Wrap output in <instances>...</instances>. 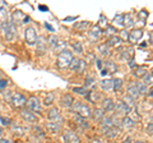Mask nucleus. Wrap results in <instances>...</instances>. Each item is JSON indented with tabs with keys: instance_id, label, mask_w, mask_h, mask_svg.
I'll return each mask as SVG.
<instances>
[{
	"instance_id": "nucleus-58",
	"label": "nucleus",
	"mask_w": 153,
	"mask_h": 143,
	"mask_svg": "<svg viewBox=\"0 0 153 143\" xmlns=\"http://www.w3.org/2000/svg\"><path fill=\"white\" fill-rule=\"evenodd\" d=\"M75 19H76L75 17H68V18H65L64 19V22H66V21H75Z\"/></svg>"
},
{
	"instance_id": "nucleus-4",
	"label": "nucleus",
	"mask_w": 153,
	"mask_h": 143,
	"mask_svg": "<svg viewBox=\"0 0 153 143\" xmlns=\"http://www.w3.org/2000/svg\"><path fill=\"white\" fill-rule=\"evenodd\" d=\"M25 40L28 45H36V41H37V33L36 30L33 27H27L25 30Z\"/></svg>"
},
{
	"instance_id": "nucleus-42",
	"label": "nucleus",
	"mask_w": 153,
	"mask_h": 143,
	"mask_svg": "<svg viewBox=\"0 0 153 143\" xmlns=\"http://www.w3.org/2000/svg\"><path fill=\"white\" fill-rule=\"evenodd\" d=\"M85 68H87V63H85V60H82V59H79V64H78V68H76V73L78 74H82L84 73V70Z\"/></svg>"
},
{
	"instance_id": "nucleus-6",
	"label": "nucleus",
	"mask_w": 153,
	"mask_h": 143,
	"mask_svg": "<svg viewBox=\"0 0 153 143\" xmlns=\"http://www.w3.org/2000/svg\"><path fill=\"white\" fill-rule=\"evenodd\" d=\"M26 104H27L28 110L32 111L33 114L41 111V104H40V101H38V98H37L36 96H31L30 98L27 100Z\"/></svg>"
},
{
	"instance_id": "nucleus-33",
	"label": "nucleus",
	"mask_w": 153,
	"mask_h": 143,
	"mask_svg": "<svg viewBox=\"0 0 153 143\" xmlns=\"http://www.w3.org/2000/svg\"><path fill=\"white\" fill-rule=\"evenodd\" d=\"M112 25L117 27H124V14H116L112 19Z\"/></svg>"
},
{
	"instance_id": "nucleus-13",
	"label": "nucleus",
	"mask_w": 153,
	"mask_h": 143,
	"mask_svg": "<svg viewBox=\"0 0 153 143\" xmlns=\"http://www.w3.org/2000/svg\"><path fill=\"white\" fill-rule=\"evenodd\" d=\"M102 129V133L105 137H107L108 139H115L119 134H120V129L115 127H110V128H101Z\"/></svg>"
},
{
	"instance_id": "nucleus-60",
	"label": "nucleus",
	"mask_w": 153,
	"mask_h": 143,
	"mask_svg": "<svg viewBox=\"0 0 153 143\" xmlns=\"http://www.w3.org/2000/svg\"><path fill=\"white\" fill-rule=\"evenodd\" d=\"M0 143H12V142L8 139H0Z\"/></svg>"
},
{
	"instance_id": "nucleus-56",
	"label": "nucleus",
	"mask_w": 153,
	"mask_h": 143,
	"mask_svg": "<svg viewBox=\"0 0 153 143\" xmlns=\"http://www.w3.org/2000/svg\"><path fill=\"white\" fill-rule=\"evenodd\" d=\"M38 9H40L41 12H47V10H49V8L45 7V5H40V7H38Z\"/></svg>"
},
{
	"instance_id": "nucleus-24",
	"label": "nucleus",
	"mask_w": 153,
	"mask_h": 143,
	"mask_svg": "<svg viewBox=\"0 0 153 143\" xmlns=\"http://www.w3.org/2000/svg\"><path fill=\"white\" fill-rule=\"evenodd\" d=\"M102 110L103 111H107V112L114 110V101L110 97L102 100Z\"/></svg>"
},
{
	"instance_id": "nucleus-1",
	"label": "nucleus",
	"mask_w": 153,
	"mask_h": 143,
	"mask_svg": "<svg viewBox=\"0 0 153 143\" xmlns=\"http://www.w3.org/2000/svg\"><path fill=\"white\" fill-rule=\"evenodd\" d=\"M71 60H73V54H71L69 50H64L63 52H60V54L57 55L56 65H57V68H60V69L69 68Z\"/></svg>"
},
{
	"instance_id": "nucleus-26",
	"label": "nucleus",
	"mask_w": 153,
	"mask_h": 143,
	"mask_svg": "<svg viewBox=\"0 0 153 143\" xmlns=\"http://www.w3.org/2000/svg\"><path fill=\"white\" fill-rule=\"evenodd\" d=\"M147 73H148V70L146 66H137V68L133 70V75L137 78H143Z\"/></svg>"
},
{
	"instance_id": "nucleus-52",
	"label": "nucleus",
	"mask_w": 153,
	"mask_h": 143,
	"mask_svg": "<svg viewBox=\"0 0 153 143\" xmlns=\"http://www.w3.org/2000/svg\"><path fill=\"white\" fill-rule=\"evenodd\" d=\"M0 123H3V125H9V124H10V119L0 116Z\"/></svg>"
},
{
	"instance_id": "nucleus-51",
	"label": "nucleus",
	"mask_w": 153,
	"mask_h": 143,
	"mask_svg": "<svg viewBox=\"0 0 153 143\" xmlns=\"http://www.w3.org/2000/svg\"><path fill=\"white\" fill-rule=\"evenodd\" d=\"M115 32H116V30H115L112 26H110V25L105 28V33H106V35H107V33H115Z\"/></svg>"
},
{
	"instance_id": "nucleus-15",
	"label": "nucleus",
	"mask_w": 153,
	"mask_h": 143,
	"mask_svg": "<svg viewBox=\"0 0 153 143\" xmlns=\"http://www.w3.org/2000/svg\"><path fill=\"white\" fill-rule=\"evenodd\" d=\"M13 18H14L16 22H21V23H23V25H27V23L31 22V18L28 16H26V14H23L21 10H14Z\"/></svg>"
},
{
	"instance_id": "nucleus-29",
	"label": "nucleus",
	"mask_w": 153,
	"mask_h": 143,
	"mask_svg": "<svg viewBox=\"0 0 153 143\" xmlns=\"http://www.w3.org/2000/svg\"><path fill=\"white\" fill-rule=\"evenodd\" d=\"M129 118H130L134 123L139 121L140 119H142L140 114H139V111H138V109H137V107H133V109H130V112H129Z\"/></svg>"
},
{
	"instance_id": "nucleus-55",
	"label": "nucleus",
	"mask_w": 153,
	"mask_h": 143,
	"mask_svg": "<svg viewBox=\"0 0 153 143\" xmlns=\"http://www.w3.org/2000/svg\"><path fill=\"white\" fill-rule=\"evenodd\" d=\"M44 26H45V28H46V30H49L50 32H54V31H55V30H54V27H52V26L50 25V23L45 22V23H44Z\"/></svg>"
},
{
	"instance_id": "nucleus-40",
	"label": "nucleus",
	"mask_w": 153,
	"mask_h": 143,
	"mask_svg": "<svg viewBox=\"0 0 153 143\" xmlns=\"http://www.w3.org/2000/svg\"><path fill=\"white\" fill-rule=\"evenodd\" d=\"M94 83H96L94 77H92V75H88V77L85 78V80H84V88H85V89L92 88L93 86H94Z\"/></svg>"
},
{
	"instance_id": "nucleus-7",
	"label": "nucleus",
	"mask_w": 153,
	"mask_h": 143,
	"mask_svg": "<svg viewBox=\"0 0 153 143\" xmlns=\"http://www.w3.org/2000/svg\"><path fill=\"white\" fill-rule=\"evenodd\" d=\"M116 70H117V65L115 64L114 61L107 60V61H105L103 63L102 69L100 72H101V75H107V74H114Z\"/></svg>"
},
{
	"instance_id": "nucleus-18",
	"label": "nucleus",
	"mask_w": 153,
	"mask_h": 143,
	"mask_svg": "<svg viewBox=\"0 0 153 143\" xmlns=\"http://www.w3.org/2000/svg\"><path fill=\"white\" fill-rule=\"evenodd\" d=\"M102 35V30L98 26H93L92 30L88 32V39L91 41H97L100 39V36Z\"/></svg>"
},
{
	"instance_id": "nucleus-41",
	"label": "nucleus",
	"mask_w": 153,
	"mask_h": 143,
	"mask_svg": "<svg viewBox=\"0 0 153 143\" xmlns=\"http://www.w3.org/2000/svg\"><path fill=\"white\" fill-rule=\"evenodd\" d=\"M71 47H73L74 52H76V54H82V52H83V46H82V44H80L79 41L71 42Z\"/></svg>"
},
{
	"instance_id": "nucleus-9",
	"label": "nucleus",
	"mask_w": 153,
	"mask_h": 143,
	"mask_svg": "<svg viewBox=\"0 0 153 143\" xmlns=\"http://www.w3.org/2000/svg\"><path fill=\"white\" fill-rule=\"evenodd\" d=\"M63 139L65 143H80V138L73 130H66L63 134Z\"/></svg>"
},
{
	"instance_id": "nucleus-10",
	"label": "nucleus",
	"mask_w": 153,
	"mask_h": 143,
	"mask_svg": "<svg viewBox=\"0 0 153 143\" xmlns=\"http://www.w3.org/2000/svg\"><path fill=\"white\" fill-rule=\"evenodd\" d=\"M47 119H49L50 121H56V123H61V121H63L60 110L57 107H51L50 110L47 111Z\"/></svg>"
},
{
	"instance_id": "nucleus-47",
	"label": "nucleus",
	"mask_w": 153,
	"mask_h": 143,
	"mask_svg": "<svg viewBox=\"0 0 153 143\" xmlns=\"http://www.w3.org/2000/svg\"><path fill=\"white\" fill-rule=\"evenodd\" d=\"M73 92L78 93V95H82V96H85V93L88 92V89H85L84 87H74L73 88Z\"/></svg>"
},
{
	"instance_id": "nucleus-19",
	"label": "nucleus",
	"mask_w": 153,
	"mask_h": 143,
	"mask_svg": "<svg viewBox=\"0 0 153 143\" xmlns=\"http://www.w3.org/2000/svg\"><path fill=\"white\" fill-rule=\"evenodd\" d=\"M126 92H128V96H130L133 100H137V98H139V91H138V88H137V84L135 82L134 83H130L128 86V89H126Z\"/></svg>"
},
{
	"instance_id": "nucleus-21",
	"label": "nucleus",
	"mask_w": 153,
	"mask_h": 143,
	"mask_svg": "<svg viewBox=\"0 0 153 143\" xmlns=\"http://www.w3.org/2000/svg\"><path fill=\"white\" fill-rule=\"evenodd\" d=\"M73 120H74V123L76 124V125L80 127L82 129H87V128L89 127V124H88V121H87V119H85V118H82V116H79V115H76V114H74Z\"/></svg>"
},
{
	"instance_id": "nucleus-44",
	"label": "nucleus",
	"mask_w": 153,
	"mask_h": 143,
	"mask_svg": "<svg viewBox=\"0 0 153 143\" xmlns=\"http://www.w3.org/2000/svg\"><path fill=\"white\" fill-rule=\"evenodd\" d=\"M152 82H153V77H152V73L149 72V73H147L144 77H143V82H142V83H143V84H146L147 87H148V86L151 87V86H152Z\"/></svg>"
},
{
	"instance_id": "nucleus-49",
	"label": "nucleus",
	"mask_w": 153,
	"mask_h": 143,
	"mask_svg": "<svg viewBox=\"0 0 153 143\" xmlns=\"http://www.w3.org/2000/svg\"><path fill=\"white\" fill-rule=\"evenodd\" d=\"M120 33V39H121V41H128V37H129V33H128V31L126 30H123V31H120L119 32Z\"/></svg>"
},
{
	"instance_id": "nucleus-14",
	"label": "nucleus",
	"mask_w": 153,
	"mask_h": 143,
	"mask_svg": "<svg viewBox=\"0 0 153 143\" xmlns=\"http://www.w3.org/2000/svg\"><path fill=\"white\" fill-rule=\"evenodd\" d=\"M36 52L37 55H44L46 52V39L44 36L37 37L36 41Z\"/></svg>"
},
{
	"instance_id": "nucleus-27",
	"label": "nucleus",
	"mask_w": 153,
	"mask_h": 143,
	"mask_svg": "<svg viewBox=\"0 0 153 143\" xmlns=\"http://www.w3.org/2000/svg\"><path fill=\"white\" fill-rule=\"evenodd\" d=\"M91 116L93 118V120L94 121H101L102 120V118L105 116V111L102 110V109H96L94 111H92V114H91Z\"/></svg>"
},
{
	"instance_id": "nucleus-5",
	"label": "nucleus",
	"mask_w": 153,
	"mask_h": 143,
	"mask_svg": "<svg viewBox=\"0 0 153 143\" xmlns=\"http://www.w3.org/2000/svg\"><path fill=\"white\" fill-rule=\"evenodd\" d=\"M9 100H10V102L14 107H22V106H25L26 102H27V100L26 97L23 96L22 93H12V96L9 97Z\"/></svg>"
},
{
	"instance_id": "nucleus-28",
	"label": "nucleus",
	"mask_w": 153,
	"mask_h": 143,
	"mask_svg": "<svg viewBox=\"0 0 153 143\" xmlns=\"http://www.w3.org/2000/svg\"><path fill=\"white\" fill-rule=\"evenodd\" d=\"M85 98H87L89 102L94 104V102H97L100 100V95H98V92H96V91H88L87 95H85Z\"/></svg>"
},
{
	"instance_id": "nucleus-38",
	"label": "nucleus",
	"mask_w": 153,
	"mask_h": 143,
	"mask_svg": "<svg viewBox=\"0 0 153 143\" xmlns=\"http://www.w3.org/2000/svg\"><path fill=\"white\" fill-rule=\"evenodd\" d=\"M123 102L128 107H130V109L135 107V100H133L130 96H128V95H125V96L123 97Z\"/></svg>"
},
{
	"instance_id": "nucleus-2",
	"label": "nucleus",
	"mask_w": 153,
	"mask_h": 143,
	"mask_svg": "<svg viewBox=\"0 0 153 143\" xmlns=\"http://www.w3.org/2000/svg\"><path fill=\"white\" fill-rule=\"evenodd\" d=\"M71 109H73V111L76 114V115L82 116V118H89L91 114H92V110H91V107L88 106L87 104H83L80 101H74L73 105H71Z\"/></svg>"
},
{
	"instance_id": "nucleus-53",
	"label": "nucleus",
	"mask_w": 153,
	"mask_h": 143,
	"mask_svg": "<svg viewBox=\"0 0 153 143\" xmlns=\"http://www.w3.org/2000/svg\"><path fill=\"white\" fill-rule=\"evenodd\" d=\"M7 86H8V80L7 79H0V89L5 88Z\"/></svg>"
},
{
	"instance_id": "nucleus-12",
	"label": "nucleus",
	"mask_w": 153,
	"mask_h": 143,
	"mask_svg": "<svg viewBox=\"0 0 153 143\" xmlns=\"http://www.w3.org/2000/svg\"><path fill=\"white\" fill-rule=\"evenodd\" d=\"M143 37V31L140 28H138V30H133L131 32H129V37H128V41L130 42V44H138Z\"/></svg>"
},
{
	"instance_id": "nucleus-25",
	"label": "nucleus",
	"mask_w": 153,
	"mask_h": 143,
	"mask_svg": "<svg viewBox=\"0 0 153 143\" xmlns=\"http://www.w3.org/2000/svg\"><path fill=\"white\" fill-rule=\"evenodd\" d=\"M100 87H101L102 91H111L112 89V79L107 78V79H102L100 82Z\"/></svg>"
},
{
	"instance_id": "nucleus-48",
	"label": "nucleus",
	"mask_w": 153,
	"mask_h": 143,
	"mask_svg": "<svg viewBox=\"0 0 153 143\" xmlns=\"http://www.w3.org/2000/svg\"><path fill=\"white\" fill-rule=\"evenodd\" d=\"M78 64H79V59H76V58H73V60H71V63H70V65H69L70 70L75 72V70H76V68H78Z\"/></svg>"
},
{
	"instance_id": "nucleus-45",
	"label": "nucleus",
	"mask_w": 153,
	"mask_h": 143,
	"mask_svg": "<svg viewBox=\"0 0 153 143\" xmlns=\"http://www.w3.org/2000/svg\"><path fill=\"white\" fill-rule=\"evenodd\" d=\"M47 42H49V45H50V47L52 50L55 49V46H56V44L57 42H59V39H57V37L55 36V35H51L49 39H47Z\"/></svg>"
},
{
	"instance_id": "nucleus-8",
	"label": "nucleus",
	"mask_w": 153,
	"mask_h": 143,
	"mask_svg": "<svg viewBox=\"0 0 153 143\" xmlns=\"http://www.w3.org/2000/svg\"><path fill=\"white\" fill-rule=\"evenodd\" d=\"M21 118L25 120L26 123H30V124H36L38 121V118L36 116V114H33L32 111H30L27 109H23V110L21 111Z\"/></svg>"
},
{
	"instance_id": "nucleus-30",
	"label": "nucleus",
	"mask_w": 153,
	"mask_h": 143,
	"mask_svg": "<svg viewBox=\"0 0 153 143\" xmlns=\"http://www.w3.org/2000/svg\"><path fill=\"white\" fill-rule=\"evenodd\" d=\"M89 27H91V22H88V21H83V22H79V23H75L74 25V28L78 31H87Z\"/></svg>"
},
{
	"instance_id": "nucleus-54",
	"label": "nucleus",
	"mask_w": 153,
	"mask_h": 143,
	"mask_svg": "<svg viewBox=\"0 0 153 143\" xmlns=\"http://www.w3.org/2000/svg\"><path fill=\"white\" fill-rule=\"evenodd\" d=\"M96 65H97V68L101 70L102 69V65H103V61L101 59H96Z\"/></svg>"
},
{
	"instance_id": "nucleus-39",
	"label": "nucleus",
	"mask_w": 153,
	"mask_h": 143,
	"mask_svg": "<svg viewBox=\"0 0 153 143\" xmlns=\"http://www.w3.org/2000/svg\"><path fill=\"white\" fill-rule=\"evenodd\" d=\"M32 130H33V133H35V136H36V138H40V139H44V138L46 137L45 136V132L41 129L38 125H35L32 128Z\"/></svg>"
},
{
	"instance_id": "nucleus-32",
	"label": "nucleus",
	"mask_w": 153,
	"mask_h": 143,
	"mask_svg": "<svg viewBox=\"0 0 153 143\" xmlns=\"http://www.w3.org/2000/svg\"><path fill=\"white\" fill-rule=\"evenodd\" d=\"M12 132L14 133V136L22 137V136H25L26 129L23 127H21V125H12Z\"/></svg>"
},
{
	"instance_id": "nucleus-3",
	"label": "nucleus",
	"mask_w": 153,
	"mask_h": 143,
	"mask_svg": "<svg viewBox=\"0 0 153 143\" xmlns=\"http://www.w3.org/2000/svg\"><path fill=\"white\" fill-rule=\"evenodd\" d=\"M3 28H4V33H5V40L12 42L16 40L17 37V27L14 25L13 21H9V22H3Z\"/></svg>"
},
{
	"instance_id": "nucleus-23",
	"label": "nucleus",
	"mask_w": 153,
	"mask_h": 143,
	"mask_svg": "<svg viewBox=\"0 0 153 143\" xmlns=\"http://www.w3.org/2000/svg\"><path fill=\"white\" fill-rule=\"evenodd\" d=\"M121 127H124L126 130H131L133 128H135V123H134L129 116H124L123 120H121Z\"/></svg>"
},
{
	"instance_id": "nucleus-37",
	"label": "nucleus",
	"mask_w": 153,
	"mask_h": 143,
	"mask_svg": "<svg viewBox=\"0 0 153 143\" xmlns=\"http://www.w3.org/2000/svg\"><path fill=\"white\" fill-rule=\"evenodd\" d=\"M133 26H134V21H133L131 14H125V16H124V27L131 28Z\"/></svg>"
},
{
	"instance_id": "nucleus-36",
	"label": "nucleus",
	"mask_w": 153,
	"mask_h": 143,
	"mask_svg": "<svg viewBox=\"0 0 153 143\" xmlns=\"http://www.w3.org/2000/svg\"><path fill=\"white\" fill-rule=\"evenodd\" d=\"M64 50H66V42H65V41H61V40H59V42H57L56 46H55L54 51L56 52L57 55H59L60 52H63Z\"/></svg>"
},
{
	"instance_id": "nucleus-20",
	"label": "nucleus",
	"mask_w": 153,
	"mask_h": 143,
	"mask_svg": "<svg viewBox=\"0 0 153 143\" xmlns=\"http://www.w3.org/2000/svg\"><path fill=\"white\" fill-rule=\"evenodd\" d=\"M120 55H121V58L125 60V61H129V60H131L133 59V47H120Z\"/></svg>"
},
{
	"instance_id": "nucleus-46",
	"label": "nucleus",
	"mask_w": 153,
	"mask_h": 143,
	"mask_svg": "<svg viewBox=\"0 0 153 143\" xmlns=\"http://www.w3.org/2000/svg\"><path fill=\"white\" fill-rule=\"evenodd\" d=\"M135 84H137L138 91H139V95H147L148 88H147V86H146V84H143L142 82H135Z\"/></svg>"
},
{
	"instance_id": "nucleus-31",
	"label": "nucleus",
	"mask_w": 153,
	"mask_h": 143,
	"mask_svg": "<svg viewBox=\"0 0 153 143\" xmlns=\"http://www.w3.org/2000/svg\"><path fill=\"white\" fill-rule=\"evenodd\" d=\"M97 52L101 56H106V55L110 54V47L106 44H101V45L97 46Z\"/></svg>"
},
{
	"instance_id": "nucleus-43",
	"label": "nucleus",
	"mask_w": 153,
	"mask_h": 143,
	"mask_svg": "<svg viewBox=\"0 0 153 143\" xmlns=\"http://www.w3.org/2000/svg\"><path fill=\"white\" fill-rule=\"evenodd\" d=\"M107 22H108V21H107V18L105 17V14H101V16H100V21H98V25H97V26L102 30V28H106V27L108 26Z\"/></svg>"
},
{
	"instance_id": "nucleus-61",
	"label": "nucleus",
	"mask_w": 153,
	"mask_h": 143,
	"mask_svg": "<svg viewBox=\"0 0 153 143\" xmlns=\"http://www.w3.org/2000/svg\"><path fill=\"white\" fill-rule=\"evenodd\" d=\"M1 134H3V128L0 127V137H1Z\"/></svg>"
},
{
	"instance_id": "nucleus-17",
	"label": "nucleus",
	"mask_w": 153,
	"mask_h": 143,
	"mask_svg": "<svg viewBox=\"0 0 153 143\" xmlns=\"http://www.w3.org/2000/svg\"><path fill=\"white\" fill-rule=\"evenodd\" d=\"M46 129L50 133H52V134H57V133L61 132V123L49 121V123H46Z\"/></svg>"
},
{
	"instance_id": "nucleus-22",
	"label": "nucleus",
	"mask_w": 153,
	"mask_h": 143,
	"mask_svg": "<svg viewBox=\"0 0 153 143\" xmlns=\"http://www.w3.org/2000/svg\"><path fill=\"white\" fill-rule=\"evenodd\" d=\"M121 39L117 35H114V36H110L108 39H107V42H106V45L110 47V46H112V47H117V46H120L121 45Z\"/></svg>"
},
{
	"instance_id": "nucleus-63",
	"label": "nucleus",
	"mask_w": 153,
	"mask_h": 143,
	"mask_svg": "<svg viewBox=\"0 0 153 143\" xmlns=\"http://www.w3.org/2000/svg\"><path fill=\"white\" fill-rule=\"evenodd\" d=\"M51 143H55V142H51Z\"/></svg>"
},
{
	"instance_id": "nucleus-35",
	"label": "nucleus",
	"mask_w": 153,
	"mask_h": 143,
	"mask_svg": "<svg viewBox=\"0 0 153 143\" xmlns=\"http://www.w3.org/2000/svg\"><path fill=\"white\" fill-rule=\"evenodd\" d=\"M123 87V79L121 78H114L112 79V89L115 92H117V91H120Z\"/></svg>"
},
{
	"instance_id": "nucleus-50",
	"label": "nucleus",
	"mask_w": 153,
	"mask_h": 143,
	"mask_svg": "<svg viewBox=\"0 0 153 143\" xmlns=\"http://www.w3.org/2000/svg\"><path fill=\"white\" fill-rule=\"evenodd\" d=\"M146 132H147V134L148 136H152V133H153V125H152V120L149 123H147V125H146Z\"/></svg>"
},
{
	"instance_id": "nucleus-62",
	"label": "nucleus",
	"mask_w": 153,
	"mask_h": 143,
	"mask_svg": "<svg viewBox=\"0 0 153 143\" xmlns=\"http://www.w3.org/2000/svg\"><path fill=\"white\" fill-rule=\"evenodd\" d=\"M135 143H146V142H143V141H137Z\"/></svg>"
},
{
	"instance_id": "nucleus-34",
	"label": "nucleus",
	"mask_w": 153,
	"mask_h": 143,
	"mask_svg": "<svg viewBox=\"0 0 153 143\" xmlns=\"http://www.w3.org/2000/svg\"><path fill=\"white\" fill-rule=\"evenodd\" d=\"M54 100H55L54 92L46 93V96H45V98H44V105H45V106H51V105L54 104Z\"/></svg>"
},
{
	"instance_id": "nucleus-59",
	"label": "nucleus",
	"mask_w": 153,
	"mask_h": 143,
	"mask_svg": "<svg viewBox=\"0 0 153 143\" xmlns=\"http://www.w3.org/2000/svg\"><path fill=\"white\" fill-rule=\"evenodd\" d=\"M89 143H102L100 139H97V138H94V139H92V141H89Z\"/></svg>"
},
{
	"instance_id": "nucleus-16",
	"label": "nucleus",
	"mask_w": 153,
	"mask_h": 143,
	"mask_svg": "<svg viewBox=\"0 0 153 143\" xmlns=\"http://www.w3.org/2000/svg\"><path fill=\"white\" fill-rule=\"evenodd\" d=\"M73 102H74V98H73V96H71V95H69V93H64L63 96L60 97V105H61L63 107L70 109L71 105H73Z\"/></svg>"
},
{
	"instance_id": "nucleus-57",
	"label": "nucleus",
	"mask_w": 153,
	"mask_h": 143,
	"mask_svg": "<svg viewBox=\"0 0 153 143\" xmlns=\"http://www.w3.org/2000/svg\"><path fill=\"white\" fill-rule=\"evenodd\" d=\"M121 143H131V138H130V137H128V138H125V139H124Z\"/></svg>"
},
{
	"instance_id": "nucleus-11",
	"label": "nucleus",
	"mask_w": 153,
	"mask_h": 143,
	"mask_svg": "<svg viewBox=\"0 0 153 143\" xmlns=\"http://www.w3.org/2000/svg\"><path fill=\"white\" fill-rule=\"evenodd\" d=\"M114 109L116 110V114H117V115L128 116V114L130 112V107H128L123 101H117L116 104H114Z\"/></svg>"
}]
</instances>
